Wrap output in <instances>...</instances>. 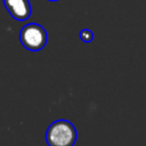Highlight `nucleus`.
<instances>
[{
  "instance_id": "obj_1",
  "label": "nucleus",
  "mask_w": 146,
  "mask_h": 146,
  "mask_svg": "<svg viewBox=\"0 0 146 146\" xmlns=\"http://www.w3.org/2000/svg\"><path fill=\"white\" fill-rule=\"evenodd\" d=\"M46 141L49 146H73L76 141V130L70 121L57 120L48 127Z\"/></svg>"
},
{
  "instance_id": "obj_2",
  "label": "nucleus",
  "mask_w": 146,
  "mask_h": 146,
  "mask_svg": "<svg viewBox=\"0 0 146 146\" xmlns=\"http://www.w3.org/2000/svg\"><path fill=\"white\" fill-rule=\"evenodd\" d=\"M19 41L27 50L39 51L47 43V32L41 25L29 23L22 27L19 32Z\"/></svg>"
},
{
  "instance_id": "obj_3",
  "label": "nucleus",
  "mask_w": 146,
  "mask_h": 146,
  "mask_svg": "<svg viewBox=\"0 0 146 146\" xmlns=\"http://www.w3.org/2000/svg\"><path fill=\"white\" fill-rule=\"evenodd\" d=\"M3 5L16 21H25L31 16L32 9L29 0H3Z\"/></svg>"
},
{
  "instance_id": "obj_4",
  "label": "nucleus",
  "mask_w": 146,
  "mask_h": 146,
  "mask_svg": "<svg viewBox=\"0 0 146 146\" xmlns=\"http://www.w3.org/2000/svg\"><path fill=\"white\" fill-rule=\"evenodd\" d=\"M79 36H80V39H81L83 42H90V41H92V39H94V33H92L90 30L84 29V30H81V31H80Z\"/></svg>"
},
{
  "instance_id": "obj_5",
  "label": "nucleus",
  "mask_w": 146,
  "mask_h": 146,
  "mask_svg": "<svg viewBox=\"0 0 146 146\" xmlns=\"http://www.w3.org/2000/svg\"><path fill=\"white\" fill-rule=\"evenodd\" d=\"M49 1H57V0H49Z\"/></svg>"
}]
</instances>
